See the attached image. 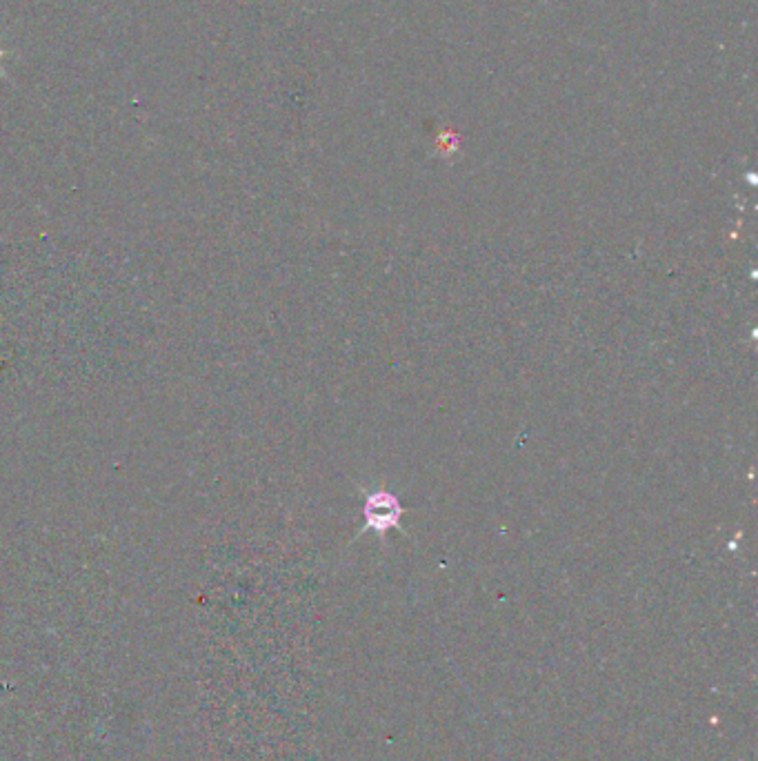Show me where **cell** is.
I'll return each instance as SVG.
<instances>
[{"label": "cell", "mask_w": 758, "mask_h": 761, "mask_svg": "<svg viewBox=\"0 0 758 761\" xmlns=\"http://www.w3.org/2000/svg\"><path fill=\"white\" fill-rule=\"evenodd\" d=\"M403 517V506L392 492L378 490L369 494L365 501V523L369 530L387 532L390 528H396L398 521Z\"/></svg>", "instance_id": "cell-1"}]
</instances>
